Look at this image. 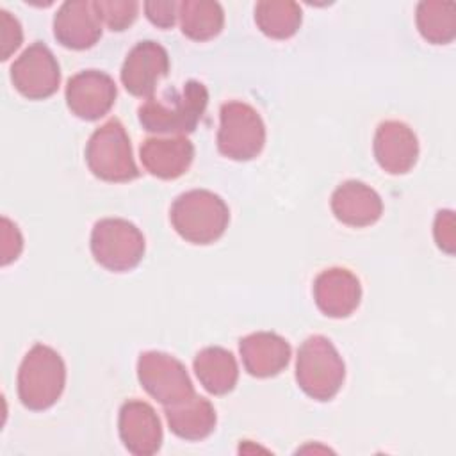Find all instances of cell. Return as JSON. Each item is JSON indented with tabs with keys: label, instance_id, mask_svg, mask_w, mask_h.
<instances>
[{
	"label": "cell",
	"instance_id": "obj_28",
	"mask_svg": "<svg viewBox=\"0 0 456 456\" xmlns=\"http://www.w3.org/2000/svg\"><path fill=\"white\" fill-rule=\"evenodd\" d=\"M178 2L175 0H150L144 2V12L146 18L160 28H169L175 25V20L178 16Z\"/></svg>",
	"mask_w": 456,
	"mask_h": 456
},
{
	"label": "cell",
	"instance_id": "obj_13",
	"mask_svg": "<svg viewBox=\"0 0 456 456\" xmlns=\"http://www.w3.org/2000/svg\"><path fill=\"white\" fill-rule=\"evenodd\" d=\"M372 148L376 162L390 175L408 173L419 157V141L415 132L397 119H387L378 125Z\"/></svg>",
	"mask_w": 456,
	"mask_h": 456
},
{
	"label": "cell",
	"instance_id": "obj_9",
	"mask_svg": "<svg viewBox=\"0 0 456 456\" xmlns=\"http://www.w3.org/2000/svg\"><path fill=\"white\" fill-rule=\"evenodd\" d=\"M11 80L21 96L45 100L59 89L61 68L52 50L36 41L12 62Z\"/></svg>",
	"mask_w": 456,
	"mask_h": 456
},
{
	"label": "cell",
	"instance_id": "obj_5",
	"mask_svg": "<svg viewBox=\"0 0 456 456\" xmlns=\"http://www.w3.org/2000/svg\"><path fill=\"white\" fill-rule=\"evenodd\" d=\"M86 162L89 171L103 182L121 183L139 176L130 139L116 118L105 121L91 134L86 146Z\"/></svg>",
	"mask_w": 456,
	"mask_h": 456
},
{
	"label": "cell",
	"instance_id": "obj_6",
	"mask_svg": "<svg viewBox=\"0 0 456 456\" xmlns=\"http://www.w3.org/2000/svg\"><path fill=\"white\" fill-rule=\"evenodd\" d=\"M144 235L121 217H105L94 223L91 232V253L94 260L112 273H126L144 256Z\"/></svg>",
	"mask_w": 456,
	"mask_h": 456
},
{
	"label": "cell",
	"instance_id": "obj_15",
	"mask_svg": "<svg viewBox=\"0 0 456 456\" xmlns=\"http://www.w3.org/2000/svg\"><path fill=\"white\" fill-rule=\"evenodd\" d=\"M55 39L71 50H87L102 37V21L94 4L87 0L64 2L53 18Z\"/></svg>",
	"mask_w": 456,
	"mask_h": 456
},
{
	"label": "cell",
	"instance_id": "obj_14",
	"mask_svg": "<svg viewBox=\"0 0 456 456\" xmlns=\"http://www.w3.org/2000/svg\"><path fill=\"white\" fill-rule=\"evenodd\" d=\"M314 299L324 315L333 319L349 317L362 299L360 280L349 269L330 267L317 274Z\"/></svg>",
	"mask_w": 456,
	"mask_h": 456
},
{
	"label": "cell",
	"instance_id": "obj_20",
	"mask_svg": "<svg viewBox=\"0 0 456 456\" xmlns=\"http://www.w3.org/2000/svg\"><path fill=\"white\" fill-rule=\"evenodd\" d=\"M194 372L203 388L212 395L232 392L239 379L235 356L219 346H208L194 356Z\"/></svg>",
	"mask_w": 456,
	"mask_h": 456
},
{
	"label": "cell",
	"instance_id": "obj_12",
	"mask_svg": "<svg viewBox=\"0 0 456 456\" xmlns=\"http://www.w3.org/2000/svg\"><path fill=\"white\" fill-rule=\"evenodd\" d=\"M118 431L123 445L135 456H151L162 445V426L155 410L139 399L121 404Z\"/></svg>",
	"mask_w": 456,
	"mask_h": 456
},
{
	"label": "cell",
	"instance_id": "obj_26",
	"mask_svg": "<svg viewBox=\"0 0 456 456\" xmlns=\"http://www.w3.org/2000/svg\"><path fill=\"white\" fill-rule=\"evenodd\" d=\"M23 41V30L20 21L7 12L5 9H0V46H2V61H7L9 55L18 50V46Z\"/></svg>",
	"mask_w": 456,
	"mask_h": 456
},
{
	"label": "cell",
	"instance_id": "obj_3",
	"mask_svg": "<svg viewBox=\"0 0 456 456\" xmlns=\"http://www.w3.org/2000/svg\"><path fill=\"white\" fill-rule=\"evenodd\" d=\"M66 385V365L61 354L45 344H36L23 356L18 370V397L32 411L48 410L57 403Z\"/></svg>",
	"mask_w": 456,
	"mask_h": 456
},
{
	"label": "cell",
	"instance_id": "obj_25",
	"mask_svg": "<svg viewBox=\"0 0 456 456\" xmlns=\"http://www.w3.org/2000/svg\"><path fill=\"white\" fill-rule=\"evenodd\" d=\"M23 249V237L18 226L9 219L2 217L0 224V262L2 265H9L14 262Z\"/></svg>",
	"mask_w": 456,
	"mask_h": 456
},
{
	"label": "cell",
	"instance_id": "obj_24",
	"mask_svg": "<svg viewBox=\"0 0 456 456\" xmlns=\"http://www.w3.org/2000/svg\"><path fill=\"white\" fill-rule=\"evenodd\" d=\"M93 4L100 21H103L112 32L128 28L139 12V2L135 0H96Z\"/></svg>",
	"mask_w": 456,
	"mask_h": 456
},
{
	"label": "cell",
	"instance_id": "obj_23",
	"mask_svg": "<svg viewBox=\"0 0 456 456\" xmlns=\"http://www.w3.org/2000/svg\"><path fill=\"white\" fill-rule=\"evenodd\" d=\"M303 12L290 0H262L255 5V21L258 28L273 39H289L301 27Z\"/></svg>",
	"mask_w": 456,
	"mask_h": 456
},
{
	"label": "cell",
	"instance_id": "obj_27",
	"mask_svg": "<svg viewBox=\"0 0 456 456\" xmlns=\"http://www.w3.org/2000/svg\"><path fill=\"white\" fill-rule=\"evenodd\" d=\"M433 235L436 246L445 251L447 255L454 253L456 248V223H454V214L452 210H440L435 217V226H433Z\"/></svg>",
	"mask_w": 456,
	"mask_h": 456
},
{
	"label": "cell",
	"instance_id": "obj_18",
	"mask_svg": "<svg viewBox=\"0 0 456 456\" xmlns=\"http://www.w3.org/2000/svg\"><path fill=\"white\" fill-rule=\"evenodd\" d=\"M331 210L340 223L363 228L374 224L381 217L383 201L367 183L360 180H347L333 191Z\"/></svg>",
	"mask_w": 456,
	"mask_h": 456
},
{
	"label": "cell",
	"instance_id": "obj_1",
	"mask_svg": "<svg viewBox=\"0 0 456 456\" xmlns=\"http://www.w3.org/2000/svg\"><path fill=\"white\" fill-rule=\"evenodd\" d=\"M207 103V87L198 80H187L180 91L169 87L139 105V123L153 134H191L203 118Z\"/></svg>",
	"mask_w": 456,
	"mask_h": 456
},
{
	"label": "cell",
	"instance_id": "obj_10",
	"mask_svg": "<svg viewBox=\"0 0 456 456\" xmlns=\"http://www.w3.org/2000/svg\"><path fill=\"white\" fill-rule=\"evenodd\" d=\"M116 96L118 89L112 77L98 69L80 71L66 84L68 109L86 121L103 118L112 109Z\"/></svg>",
	"mask_w": 456,
	"mask_h": 456
},
{
	"label": "cell",
	"instance_id": "obj_4",
	"mask_svg": "<svg viewBox=\"0 0 456 456\" xmlns=\"http://www.w3.org/2000/svg\"><path fill=\"white\" fill-rule=\"evenodd\" d=\"M346 365L337 347L322 335L308 337L297 351L296 381L315 401H330L342 388Z\"/></svg>",
	"mask_w": 456,
	"mask_h": 456
},
{
	"label": "cell",
	"instance_id": "obj_21",
	"mask_svg": "<svg viewBox=\"0 0 456 456\" xmlns=\"http://www.w3.org/2000/svg\"><path fill=\"white\" fill-rule=\"evenodd\" d=\"M182 32L192 41H208L216 37L224 25L221 4L212 0H183L178 5Z\"/></svg>",
	"mask_w": 456,
	"mask_h": 456
},
{
	"label": "cell",
	"instance_id": "obj_2",
	"mask_svg": "<svg viewBox=\"0 0 456 456\" xmlns=\"http://www.w3.org/2000/svg\"><path fill=\"white\" fill-rule=\"evenodd\" d=\"M169 219L182 239L205 246L216 242L224 233L230 210L221 196L212 191L192 189L173 201Z\"/></svg>",
	"mask_w": 456,
	"mask_h": 456
},
{
	"label": "cell",
	"instance_id": "obj_11",
	"mask_svg": "<svg viewBox=\"0 0 456 456\" xmlns=\"http://www.w3.org/2000/svg\"><path fill=\"white\" fill-rule=\"evenodd\" d=\"M169 71V55L155 41L137 43L121 66V84L137 98H151L159 82Z\"/></svg>",
	"mask_w": 456,
	"mask_h": 456
},
{
	"label": "cell",
	"instance_id": "obj_19",
	"mask_svg": "<svg viewBox=\"0 0 456 456\" xmlns=\"http://www.w3.org/2000/svg\"><path fill=\"white\" fill-rule=\"evenodd\" d=\"M164 415L171 433L183 440L207 438L217 422L212 403L196 392L176 404L164 406Z\"/></svg>",
	"mask_w": 456,
	"mask_h": 456
},
{
	"label": "cell",
	"instance_id": "obj_22",
	"mask_svg": "<svg viewBox=\"0 0 456 456\" xmlns=\"http://www.w3.org/2000/svg\"><path fill=\"white\" fill-rule=\"evenodd\" d=\"M415 21L420 36L431 45H447L456 37V4L424 0L417 5Z\"/></svg>",
	"mask_w": 456,
	"mask_h": 456
},
{
	"label": "cell",
	"instance_id": "obj_16",
	"mask_svg": "<svg viewBox=\"0 0 456 456\" xmlns=\"http://www.w3.org/2000/svg\"><path fill=\"white\" fill-rule=\"evenodd\" d=\"M144 169L160 178L175 180L180 178L192 164L194 144L183 137H148L139 150Z\"/></svg>",
	"mask_w": 456,
	"mask_h": 456
},
{
	"label": "cell",
	"instance_id": "obj_17",
	"mask_svg": "<svg viewBox=\"0 0 456 456\" xmlns=\"http://www.w3.org/2000/svg\"><path fill=\"white\" fill-rule=\"evenodd\" d=\"M239 353L248 374L273 378L289 365L290 344L278 333L256 331L240 338Z\"/></svg>",
	"mask_w": 456,
	"mask_h": 456
},
{
	"label": "cell",
	"instance_id": "obj_7",
	"mask_svg": "<svg viewBox=\"0 0 456 456\" xmlns=\"http://www.w3.org/2000/svg\"><path fill=\"white\" fill-rule=\"evenodd\" d=\"M265 144V125L260 114L244 102H228L219 110L217 150L232 160H251Z\"/></svg>",
	"mask_w": 456,
	"mask_h": 456
},
{
	"label": "cell",
	"instance_id": "obj_8",
	"mask_svg": "<svg viewBox=\"0 0 456 456\" xmlns=\"http://www.w3.org/2000/svg\"><path fill=\"white\" fill-rule=\"evenodd\" d=\"M141 387L160 404H176L194 394L185 365L162 351H146L137 360Z\"/></svg>",
	"mask_w": 456,
	"mask_h": 456
}]
</instances>
